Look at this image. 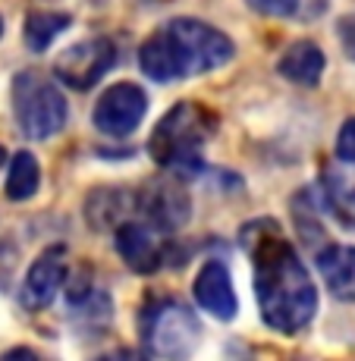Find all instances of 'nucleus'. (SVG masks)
I'll return each mask as SVG.
<instances>
[{
	"label": "nucleus",
	"mask_w": 355,
	"mask_h": 361,
	"mask_svg": "<svg viewBox=\"0 0 355 361\" xmlns=\"http://www.w3.org/2000/svg\"><path fill=\"white\" fill-rule=\"evenodd\" d=\"M248 252L255 264V293L264 324L277 333L305 330L318 311V289L296 248L270 220H264L255 226V242Z\"/></svg>",
	"instance_id": "obj_1"
},
{
	"label": "nucleus",
	"mask_w": 355,
	"mask_h": 361,
	"mask_svg": "<svg viewBox=\"0 0 355 361\" xmlns=\"http://www.w3.org/2000/svg\"><path fill=\"white\" fill-rule=\"evenodd\" d=\"M233 57V41L220 29L198 19H173L155 32L138 51L142 73L155 82L189 79L211 73Z\"/></svg>",
	"instance_id": "obj_2"
},
{
	"label": "nucleus",
	"mask_w": 355,
	"mask_h": 361,
	"mask_svg": "<svg viewBox=\"0 0 355 361\" xmlns=\"http://www.w3.org/2000/svg\"><path fill=\"white\" fill-rule=\"evenodd\" d=\"M217 129V120L207 107L192 101L173 104L167 110V116L151 132L148 151L164 170H195L198 166V154L205 148V142L211 138V132Z\"/></svg>",
	"instance_id": "obj_3"
},
{
	"label": "nucleus",
	"mask_w": 355,
	"mask_h": 361,
	"mask_svg": "<svg viewBox=\"0 0 355 361\" xmlns=\"http://www.w3.org/2000/svg\"><path fill=\"white\" fill-rule=\"evenodd\" d=\"M13 110L19 129L29 138H51L66 123V98L38 73H19L13 79Z\"/></svg>",
	"instance_id": "obj_4"
},
{
	"label": "nucleus",
	"mask_w": 355,
	"mask_h": 361,
	"mask_svg": "<svg viewBox=\"0 0 355 361\" xmlns=\"http://www.w3.org/2000/svg\"><path fill=\"white\" fill-rule=\"evenodd\" d=\"M142 339L151 355L183 358L198 343V321L186 305L157 302L142 314Z\"/></svg>",
	"instance_id": "obj_5"
},
{
	"label": "nucleus",
	"mask_w": 355,
	"mask_h": 361,
	"mask_svg": "<svg viewBox=\"0 0 355 361\" xmlns=\"http://www.w3.org/2000/svg\"><path fill=\"white\" fill-rule=\"evenodd\" d=\"M114 60L116 51L110 38H85L60 54L57 63H54V75H57V82L76 88V92H88L104 79V73L114 66Z\"/></svg>",
	"instance_id": "obj_6"
},
{
	"label": "nucleus",
	"mask_w": 355,
	"mask_h": 361,
	"mask_svg": "<svg viewBox=\"0 0 355 361\" xmlns=\"http://www.w3.org/2000/svg\"><path fill=\"white\" fill-rule=\"evenodd\" d=\"M145 110H148V94L132 82H116L95 104V126L104 135L123 138L138 129Z\"/></svg>",
	"instance_id": "obj_7"
},
{
	"label": "nucleus",
	"mask_w": 355,
	"mask_h": 361,
	"mask_svg": "<svg viewBox=\"0 0 355 361\" xmlns=\"http://www.w3.org/2000/svg\"><path fill=\"white\" fill-rule=\"evenodd\" d=\"M116 252H120V258L126 261L129 270H136V274H155L167 252L161 226L123 220L116 226Z\"/></svg>",
	"instance_id": "obj_8"
},
{
	"label": "nucleus",
	"mask_w": 355,
	"mask_h": 361,
	"mask_svg": "<svg viewBox=\"0 0 355 361\" xmlns=\"http://www.w3.org/2000/svg\"><path fill=\"white\" fill-rule=\"evenodd\" d=\"M66 276V248H47L38 261L29 267L23 283V305L32 311H41L54 302L57 289L64 286Z\"/></svg>",
	"instance_id": "obj_9"
},
{
	"label": "nucleus",
	"mask_w": 355,
	"mask_h": 361,
	"mask_svg": "<svg viewBox=\"0 0 355 361\" xmlns=\"http://www.w3.org/2000/svg\"><path fill=\"white\" fill-rule=\"evenodd\" d=\"M195 298L198 305L217 321H233L236 317V293H233V280L229 270L220 261H207L205 267L195 276Z\"/></svg>",
	"instance_id": "obj_10"
},
{
	"label": "nucleus",
	"mask_w": 355,
	"mask_h": 361,
	"mask_svg": "<svg viewBox=\"0 0 355 361\" xmlns=\"http://www.w3.org/2000/svg\"><path fill=\"white\" fill-rule=\"evenodd\" d=\"M318 270H321L327 289L339 302L355 298V245H327L318 255Z\"/></svg>",
	"instance_id": "obj_11"
},
{
	"label": "nucleus",
	"mask_w": 355,
	"mask_h": 361,
	"mask_svg": "<svg viewBox=\"0 0 355 361\" xmlns=\"http://www.w3.org/2000/svg\"><path fill=\"white\" fill-rule=\"evenodd\" d=\"M142 207L151 217V224L161 226V230H176L189 217V198L179 185H155L142 198Z\"/></svg>",
	"instance_id": "obj_12"
},
{
	"label": "nucleus",
	"mask_w": 355,
	"mask_h": 361,
	"mask_svg": "<svg viewBox=\"0 0 355 361\" xmlns=\"http://www.w3.org/2000/svg\"><path fill=\"white\" fill-rule=\"evenodd\" d=\"M283 79L296 82V85H318L324 73V54L311 41H296L283 51L280 63H277Z\"/></svg>",
	"instance_id": "obj_13"
},
{
	"label": "nucleus",
	"mask_w": 355,
	"mask_h": 361,
	"mask_svg": "<svg viewBox=\"0 0 355 361\" xmlns=\"http://www.w3.org/2000/svg\"><path fill=\"white\" fill-rule=\"evenodd\" d=\"M343 164V161H339ZM346 170H330L327 173V204L333 207L339 220L355 230V166L343 164Z\"/></svg>",
	"instance_id": "obj_14"
},
{
	"label": "nucleus",
	"mask_w": 355,
	"mask_h": 361,
	"mask_svg": "<svg viewBox=\"0 0 355 361\" xmlns=\"http://www.w3.org/2000/svg\"><path fill=\"white\" fill-rule=\"evenodd\" d=\"M41 183V170H38V161L29 151H19L16 157L10 161V173H6V198L10 201H25L35 195Z\"/></svg>",
	"instance_id": "obj_15"
},
{
	"label": "nucleus",
	"mask_w": 355,
	"mask_h": 361,
	"mask_svg": "<svg viewBox=\"0 0 355 361\" xmlns=\"http://www.w3.org/2000/svg\"><path fill=\"white\" fill-rule=\"evenodd\" d=\"M95 201H101V211H97V207H88V220H92L95 230H104V226H120L123 220H129L132 204H136V198H132L129 192H120V189L97 192Z\"/></svg>",
	"instance_id": "obj_16"
},
{
	"label": "nucleus",
	"mask_w": 355,
	"mask_h": 361,
	"mask_svg": "<svg viewBox=\"0 0 355 361\" xmlns=\"http://www.w3.org/2000/svg\"><path fill=\"white\" fill-rule=\"evenodd\" d=\"M69 25V16L66 13H32L29 19H25V44L32 47V51H47L51 47V41L57 38L60 32H64Z\"/></svg>",
	"instance_id": "obj_17"
},
{
	"label": "nucleus",
	"mask_w": 355,
	"mask_h": 361,
	"mask_svg": "<svg viewBox=\"0 0 355 361\" xmlns=\"http://www.w3.org/2000/svg\"><path fill=\"white\" fill-rule=\"evenodd\" d=\"M337 157L343 164L355 166V120H346L343 129H339V138H337Z\"/></svg>",
	"instance_id": "obj_18"
},
{
	"label": "nucleus",
	"mask_w": 355,
	"mask_h": 361,
	"mask_svg": "<svg viewBox=\"0 0 355 361\" xmlns=\"http://www.w3.org/2000/svg\"><path fill=\"white\" fill-rule=\"evenodd\" d=\"M248 6H255L258 13H267V16H289L299 6V0H248Z\"/></svg>",
	"instance_id": "obj_19"
},
{
	"label": "nucleus",
	"mask_w": 355,
	"mask_h": 361,
	"mask_svg": "<svg viewBox=\"0 0 355 361\" xmlns=\"http://www.w3.org/2000/svg\"><path fill=\"white\" fill-rule=\"evenodd\" d=\"M4 161H6V151H4V148H0V166H4Z\"/></svg>",
	"instance_id": "obj_20"
},
{
	"label": "nucleus",
	"mask_w": 355,
	"mask_h": 361,
	"mask_svg": "<svg viewBox=\"0 0 355 361\" xmlns=\"http://www.w3.org/2000/svg\"><path fill=\"white\" fill-rule=\"evenodd\" d=\"M0 35H4V19H0Z\"/></svg>",
	"instance_id": "obj_21"
}]
</instances>
